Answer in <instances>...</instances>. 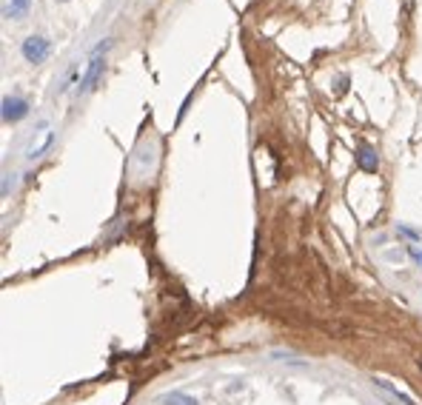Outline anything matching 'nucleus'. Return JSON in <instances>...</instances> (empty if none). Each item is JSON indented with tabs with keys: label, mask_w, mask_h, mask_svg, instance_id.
<instances>
[{
	"label": "nucleus",
	"mask_w": 422,
	"mask_h": 405,
	"mask_svg": "<svg viewBox=\"0 0 422 405\" xmlns=\"http://www.w3.org/2000/svg\"><path fill=\"white\" fill-rule=\"evenodd\" d=\"M29 6H32V0H12V4L6 6V18H15V21H21V18L29 12Z\"/></svg>",
	"instance_id": "6e6552de"
},
{
	"label": "nucleus",
	"mask_w": 422,
	"mask_h": 405,
	"mask_svg": "<svg viewBox=\"0 0 422 405\" xmlns=\"http://www.w3.org/2000/svg\"><path fill=\"white\" fill-rule=\"evenodd\" d=\"M405 252H408V257H411V260H413V263L422 269V246H419V243H411Z\"/></svg>",
	"instance_id": "1a4fd4ad"
},
{
	"label": "nucleus",
	"mask_w": 422,
	"mask_h": 405,
	"mask_svg": "<svg viewBox=\"0 0 422 405\" xmlns=\"http://www.w3.org/2000/svg\"><path fill=\"white\" fill-rule=\"evenodd\" d=\"M109 49H112V40L94 46L92 60L86 63V72H83V77L77 80V94H89V92L100 83V77H103V66H106V52H109Z\"/></svg>",
	"instance_id": "f257e3e1"
},
{
	"label": "nucleus",
	"mask_w": 422,
	"mask_h": 405,
	"mask_svg": "<svg viewBox=\"0 0 422 405\" xmlns=\"http://www.w3.org/2000/svg\"><path fill=\"white\" fill-rule=\"evenodd\" d=\"M55 140H58V131H55V129H43V134L35 131V137H32V143H29V148H26V160H29V163L40 160V157L55 146Z\"/></svg>",
	"instance_id": "7ed1b4c3"
},
{
	"label": "nucleus",
	"mask_w": 422,
	"mask_h": 405,
	"mask_svg": "<svg viewBox=\"0 0 422 405\" xmlns=\"http://www.w3.org/2000/svg\"><path fill=\"white\" fill-rule=\"evenodd\" d=\"M354 160H357V166H359V171H368V174H377V168H379V157H377V151L368 146V143H362L359 148H357V154H354Z\"/></svg>",
	"instance_id": "39448f33"
},
{
	"label": "nucleus",
	"mask_w": 422,
	"mask_h": 405,
	"mask_svg": "<svg viewBox=\"0 0 422 405\" xmlns=\"http://www.w3.org/2000/svg\"><path fill=\"white\" fill-rule=\"evenodd\" d=\"M396 234H402V237H408L411 243H419V234H416L413 229H408V226H396Z\"/></svg>",
	"instance_id": "9d476101"
},
{
	"label": "nucleus",
	"mask_w": 422,
	"mask_h": 405,
	"mask_svg": "<svg viewBox=\"0 0 422 405\" xmlns=\"http://www.w3.org/2000/svg\"><path fill=\"white\" fill-rule=\"evenodd\" d=\"M374 388H379V391H385V394H388V396H391L394 402H399V405H416V402H413V399H411L408 394H402L399 388H394V385H391L388 379H374Z\"/></svg>",
	"instance_id": "423d86ee"
},
{
	"label": "nucleus",
	"mask_w": 422,
	"mask_h": 405,
	"mask_svg": "<svg viewBox=\"0 0 422 405\" xmlns=\"http://www.w3.org/2000/svg\"><path fill=\"white\" fill-rule=\"evenodd\" d=\"M160 405H200L191 394H183V391H168L160 396Z\"/></svg>",
	"instance_id": "0eeeda50"
},
{
	"label": "nucleus",
	"mask_w": 422,
	"mask_h": 405,
	"mask_svg": "<svg viewBox=\"0 0 422 405\" xmlns=\"http://www.w3.org/2000/svg\"><path fill=\"white\" fill-rule=\"evenodd\" d=\"M58 4H69V0H58Z\"/></svg>",
	"instance_id": "f8f14e48"
},
{
	"label": "nucleus",
	"mask_w": 422,
	"mask_h": 405,
	"mask_svg": "<svg viewBox=\"0 0 422 405\" xmlns=\"http://www.w3.org/2000/svg\"><path fill=\"white\" fill-rule=\"evenodd\" d=\"M4 123H21L26 114H29V100L21 97V94H12V97H4Z\"/></svg>",
	"instance_id": "20e7f679"
},
{
	"label": "nucleus",
	"mask_w": 422,
	"mask_h": 405,
	"mask_svg": "<svg viewBox=\"0 0 422 405\" xmlns=\"http://www.w3.org/2000/svg\"><path fill=\"white\" fill-rule=\"evenodd\" d=\"M49 52H52V43L46 40V38H40V35H32V38H26L23 43H21V55H23V60L26 63H43L46 58H49Z\"/></svg>",
	"instance_id": "f03ea898"
},
{
	"label": "nucleus",
	"mask_w": 422,
	"mask_h": 405,
	"mask_svg": "<svg viewBox=\"0 0 422 405\" xmlns=\"http://www.w3.org/2000/svg\"><path fill=\"white\" fill-rule=\"evenodd\" d=\"M416 365H419V371H422V357H419V360H416Z\"/></svg>",
	"instance_id": "9b49d317"
}]
</instances>
